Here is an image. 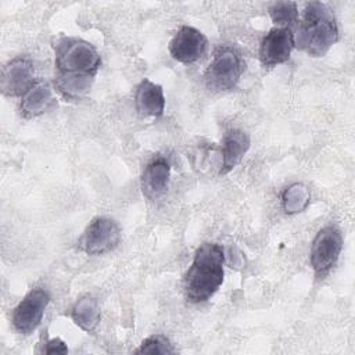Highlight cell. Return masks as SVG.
<instances>
[{
    "mask_svg": "<svg viewBox=\"0 0 355 355\" xmlns=\"http://www.w3.org/2000/svg\"><path fill=\"white\" fill-rule=\"evenodd\" d=\"M225 254L216 243L201 244L184 275V295L190 302L208 301L223 283Z\"/></svg>",
    "mask_w": 355,
    "mask_h": 355,
    "instance_id": "1",
    "label": "cell"
},
{
    "mask_svg": "<svg viewBox=\"0 0 355 355\" xmlns=\"http://www.w3.org/2000/svg\"><path fill=\"white\" fill-rule=\"evenodd\" d=\"M294 47L312 57L324 55L338 40V26L333 11L320 1L306 3L302 18L293 32Z\"/></svg>",
    "mask_w": 355,
    "mask_h": 355,
    "instance_id": "2",
    "label": "cell"
},
{
    "mask_svg": "<svg viewBox=\"0 0 355 355\" xmlns=\"http://www.w3.org/2000/svg\"><path fill=\"white\" fill-rule=\"evenodd\" d=\"M57 75L96 76L101 57L97 49L78 37H60L54 44Z\"/></svg>",
    "mask_w": 355,
    "mask_h": 355,
    "instance_id": "3",
    "label": "cell"
},
{
    "mask_svg": "<svg viewBox=\"0 0 355 355\" xmlns=\"http://www.w3.org/2000/svg\"><path fill=\"white\" fill-rule=\"evenodd\" d=\"M245 69L244 58L234 46H220L204 72V82L212 92L234 89Z\"/></svg>",
    "mask_w": 355,
    "mask_h": 355,
    "instance_id": "4",
    "label": "cell"
},
{
    "mask_svg": "<svg viewBox=\"0 0 355 355\" xmlns=\"http://www.w3.org/2000/svg\"><path fill=\"white\" fill-rule=\"evenodd\" d=\"M343 250V236L336 226L322 227L311 245L309 263L316 276L324 277L337 263Z\"/></svg>",
    "mask_w": 355,
    "mask_h": 355,
    "instance_id": "5",
    "label": "cell"
},
{
    "mask_svg": "<svg viewBox=\"0 0 355 355\" xmlns=\"http://www.w3.org/2000/svg\"><path fill=\"white\" fill-rule=\"evenodd\" d=\"M121 234V227L114 219L97 216L87 225L79 240V247L87 255H103L119 244Z\"/></svg>",
    "mask_w": 355,
    "mask_h": 355,
    "instance_id": "6",
    "label": "cell"
},
{
    "mask_svg": "<svg viewBox=\"0 0 355 355\" xmlns=\"http://www.w3.org/2000/svg\"><path fill=\"white\" fill-rule=\"evenodd\" d=\"M50 302V294L42 287L32 288L14 308L11 322L19 334L33 333L44 316V311Z\"/></svg>",
    "mask_w": 355,
    "mask_h": 355,
    "instance_id": "7",
    "label": "cell"
},
{
    "mask_svg": "<svg viewBox=\"0 0 355 355\" xmlns=\"http://www.w3.org/2000/svg\"><path fill=\"white\" fill-rule=\"evenodd\" d=\"M208 40L197 28L182 26L169 42V54L182 64H193L200 60L207 50Z\"/></svg>",
    "mask_w": 355,
    "mask_h": 355,
    "instance_id": "8",
    "label": "cell"
},
{
    "mask_svg": "<svg viewBox=\"0 0 355 355\" xmlns=\"http://www.w3.org/2000/svg\"><path fill=\"white\" fill-rule=\"evenodd\" d=\"M37 80L35 79V67L26 57H15L7 62L1 72V92L6 96H24Z\"/></svg>",
    "mask_w": 355,
    "mask_h": 355,
    "instance_id": "9",
    "label": "cell"
},
{
    "mask_svg": "<svg viewBox=\"0 0 355 355\" xmlns=\"http://www.w3.org/2000/svg\"><path fill=\"white\" fill-rule=\"evenodd\" d=\"M294 49L293 31L288 28H273L262 39L259 60L265 68H273L290 60Z\"/></svg>",
    "mask_w": 355,
    "mask_h": 355,
    "instance_id": "10",
    "label": "cell"
},
{
    "mask_svg": "<svg viewBox=\"0 0 355 355\" xmlns=\"http://www.w3.org/2000/svg\"><path fill=\"white\" fill-rule=\"evenodd\" d=\"M171 179V164L164 157L151 159L141 175V190L143 194L154 200L162 196L169 186Z\"/></svg>",
    "mask_w": 355,
    "mask_h": 355,
    "instance_id": "11",
    "label": "cell"
},
{
    "mask_svg": "<svg viewBox=\"0 0 355 355\" xmlns=\"http://www.w3.org/2000/svg\"><path fill=\"white\" fill-rule=\"evenodd\" d=\"M136 111L143 116L158 118L165 111V96L161 85L143 79L135 93Z\"/></svg>",
    "mask_w": 355,
    "mask_h": 355,
    "instance_id": "12",
    "label": "cell"
},
{
    "mask_svg": "<svg viewBox=\"0 0 355 355\" xmlns=\"http://www.w3.org/2000/svg\"><path fill=\"white\" fill-rule=\"evenodd\" d=\"M251 146L250 136L241 129H229L222 140L220 175L233 171L243 159Z\"/></svg>",
    "mask_w": 355,
    "mask_h": 355,
    "instance_id": "13",
    "label": "cell"
},
{
    "mask_svg": "<svg viewBox=\"0 0 355 355\" xmlns=\"http://www.w3.org/2000/svg\"><path fill=\"white\" fill-rule=\"evenodd\" d=\"M55 104L53 89L46 82H36L21 98L19 112L24 118L31 119L43 115Z\"/></svg>",
    "mask_w": 355,
    "mask_h": 355,
    "instance_id": "14",
    "label": "cell"
},
{
    "mask_svg": "<svg viewBox=\"0 0 355 355\" xmlns=\"http://www.w3.org/2000/svg\"><path fill=\"white\" fill-rule=\"evenodd\" d=\"M73 323L83 331H93L100 322V308L92 295L80 297L71 309Z\"/></svg>",
    "mask_w": 355,
    "mask_h": 355,
    "instance_id": "15",
    "label": "cell"
},
{
    "mask_svg": "<svg viewBox=\"0 0 355 355\" xmlns=\"http://www.w3.org/2000/svg\"><path fill=\"white\" fill-rule=\"evenodd\" d=\"M93 76L82 75H57L55 87L68 100H79L85 97L93 83Z\"/></svg>",
    "mask_w": 355,
    "mask_h": 355,
    "instance_id": "16",
    "label": "cell"
},
{
    "mask_svg": "<svg viewBox=\"0 0 355 355\" xmlns=\"http://www.w3.org/2000/svg\"><path fill=\"white\" fill-rule=\"evenodd\" d=\"M311 202L309 189L304 183H293L282 193V207L288 215L302 212Z\"/></svg>",
    "mask_w": 355,
    "mask_h": 355,
    "instance_id": "17",
    "label": "cell"
},
{
    "mask_svg": "<svg viewBox=\"0 0 355 355\" xmlns=\"http://www.w3.org/2000/svg\"><path fill=\"white\" fill-rule=\"evenodd\" d=\"M268 12L270 19L279 28H287L298 18V7L294 1H276L269 4Z\"/></svg>",
    "mask_w": 355,
    "mask_h": 355,
    "instance_id": "18",
    "label": "cell"
},
{
    "mask_svg": "<svg viewBox=\"0 0 355 355\" xmlns=\"http://www.w3.org/2000/svg\"><path fill=\"white\" fill-rule=\"evenodd\" d=\"M176 349L171 344V341L162 336V334H154L143 340V343L139 345L137 349H135V354H173Z\"/></svg>",
    "mask_w": 355,
    "mask_h": 355,
    "instance_id": "19",
    "label": "cell"
},
{
    "mask_svg": "<svg viewBox=\"0 0 355 355\" xmlns=\"http://www.w3.org/2000/svg\"><path fill=\"white\" fill-rule=\"evenodd\" d=\"M44 354H67L68 347L61 338H51L43 347Z\"/></svg>",
    "mask_w": 355,
    "mask_h": 355,
    "instance_id": "20",
    "label": "cell"
}]
</instances>
